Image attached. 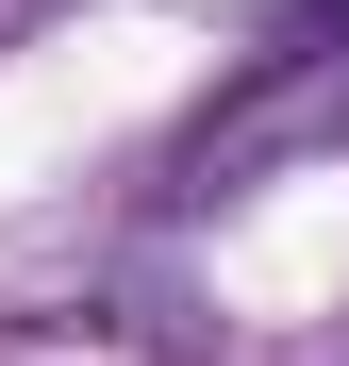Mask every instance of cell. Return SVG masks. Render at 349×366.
I'll use <instances>...</instances> for the list:
<instances>
[]
</instances>
